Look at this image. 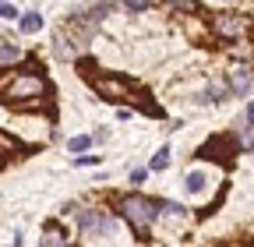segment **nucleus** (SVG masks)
Returning a JSON list of instances; mask_svg holds the SVG:
<instances>
[{"instance_id": "4", "label": "nucleus", "mask_w": 254, "mask_h": 247, "mask_svg": "<svg viewBox=\"0 0 254 247\" xmlns=\"http://www.w3.org/2000/svg\"><path fill=\"white\" fill-rule=\"evenodd\" d=\"M92 240H99L103 247H127V230H124V223L117 219L113 212H99V223H95V233H92Z\"/></svg>"}, {"instance_id": "1", "label": "nucleus", "mask_w": 254, "mask_h": 247, "mask_svg": "<svg viewBox=\"0 0 254 247\" xmlns=\"http://www.w3.org/2000/svg\"><path fill=\"white\" fill-rule=\"evenodd\" d=\"M50 96H53V85H50V78L43 74V64H39V60L28 57L21 67L0 71V103H4V106L36 110V106H43Z\"/></svg>"}, {"instance_id": "14", "label": "nucleus", "mask_w": 254, "mask_h": 247, "mask_svg": "<svg viewBox=\"0 0 254 247\" xmlns=\"http://www.w3.org/2000/svg\"><path fill=\"white\" fill-rule=\"evenodd\" d=\"M166 166H170V145H163V148H159V152H155V156H152V163H148V170H152V173H163Z\"/></svg>"}, {"instance_id": "6", "label": "nucleus", "mask_w": 254, "mask_h": 247, "mask_svg": "<svg viewBox=\"0 0 254 247\" xmlns=\"http://www.w3.org/2000/svg\"><path fill=\"white\" fill-rule=\"evenodd\" d=\"M254 92V67L251 64H233L226 74V96L230 99H244Z\"/></svg>"}, {"instance_id": "11", "label": "nucleus", "mask_w": 254, "mask_h": 247, "mask_svg": "<svg viewBox=\"0 0 254 247\" xmlns=\"http://www.w3.org/2000/svg\"><path fill=\"white\" fill-rule=\"evenodd\" d=\"M184 187H187V194H201V191L208 187V177H205V170H190V173L184 177Z\"/></svg>"}, {"instance_id": "15", "label": "nucleus", "mask_w": 254, "mask_h": 247, "mask_svg": "<svg viewBox=\"0 0 254 247\" xmlns=\"http://www.w3.org/2000/svg\"><path fill=\"white\" fill-rule=\"evenodd\" d=\"M18 57H21V50L14 43H0V64H14Z\"/></svg>"}, {"instance_id": "7", "label": "nucleus", "mask_w": 254, "mask_h": 247, "mask_svg": "<svg viewBox=\"0 0 254 247\" xmlns=\"http://www.w3.org/2000/svg\"><path fill=\"white\" fill-rule=\"evenodd\" d=\"M78 50H81V46L74 43V36L67 32V28H57V36H53V53H57L60 60H74V57H81Z\"/></svg>"}, {"instance_id": "18", "label": "nucleus", "mask_w": 254, "mask_h": 247, "mask_svg": "<svg viewBox=\"0 0 254 247\" xmlns=\"http://www.w3.org/2000/svg\"><path fill=\"white\" fill-rule=\"evenodd\" d=\"M0 18H4V21L18 18V7H14V4H7V0H0Z\"/></svg>"}, {"instance_id": "9", "label": "nucleus", "mask_w": 254, "mask_h": 247, "mask_svg": "<svg viewBox=\"0 0 254 247\" xmlns=\"http://www.w3.org/2000/svg\"><path fill=\"white\" fill-rule=\"evenodd\" d=\"M159 219H166V223H184V219H187V208L177 205V201H159Z\"/></svg>"}, {"instance_id": "3", "label": "nucleus", "mask_w": 254, "mask_h": 247, "mask_svg": "<svg viewBox=\"0 0 254 247\" xmlns=\"http://www.w3.org/2000/svg\"><path fill=\"white\" fill-rule=\"evenodd\" d=\"M208 32L222 43H244L254 32V21L244 11H212L208 14Z\"/></svg>"}, {"instance_id": "13", "label": "nucleus", "mask_w": 254, "mask_h": 247, "mask_svg": "<svg viewBox=\"0 0 254 247\" xmlns=\"http://www.w3.org/2000/svg\"><path fill=\"white\" fill-rule=\"evenodd\" d=\"M18 28H21L25 36H36L39 28H43V14H39V11H28V14H21V18H18Z\"/></svg>"}, {"instance_id": "17", "label": "nucleus", "mask_w": 254, "mask_h": 247, "mask_svg": "<svg viewBox=\"0 0 254 247\" xmlns=\"http://www.w3.org/2000/svg\"><path fill=\"white\" fill-rule=\"evenodd\" d=\"M152 4H155V0H124V7H127V11H134V14H141V11H148Z\"/></svg>"}, {"instance_id": "16", "label": "nucleus", "mask_w": 254, "mask_h": 247, "mask_svg": "<svg viewBox=\"0 0 254 247\" xmlns=\"http://www.w3.org/2000/svg\"><path fill=\"white\" fill-rule=\"evenodd\" d=\"M88 145H92V138H88V134H78V138L67 141V152H85Z\"/></svg>"}, {"instance_id": "10", "label": "nucleus", "mask_w": 254, "mask_h": 247, "mask_svg": "<svg viewBox=\"0 0 254 247\" xmlns=\"http://www.w3.org/2000/svg\"><path fill=\"white\" fill-rule=\"evenodd\" d=\"M95 223H99V208H81L78 212V226H81V237L85 240L95 233Z\"/></svg>"}, {"instance_id": "5", "label": "nucleus", "mask_w": 254, "mask_h": 247, "mask_svg": "<svg viewBox=\"0 0 254 247\" xmlns=\"http://www.w3.org/2000/svg\"><path fill=\"white\" fill-rule=\"evenodd\" d=\"M240 152V141L233 134H212L201 148H198V156L201 159H219V163H230L233 156Z\"/></svg>"}, {"instance_id": "8", "label": "nucleus", "mask_w": 254, "mask_h": 247, "mask_svg": "<svg viewBox=\"0 0 254 247\" xmlns=\"http://www.w3.org/2000/svg\"><path fill=\"white\" fill-rule=\"evenodd\" d=\"M39 247H71V237H67V230H64L60 223H46Z\"/></svg>"}, {"instance_id": "19", "label": "nucleus", "mask_w": 254, "mask_h": 247, "mask_svg": "<svg viewBox=\"0 0 254 247\" xmlns=\"http://www.w3.org/2000/svg\"><path fill=\"white\" fill-rule=\"evenodd\" d=\"M148 173H152V170H141V166H138V170L131 173V184H134V187H141V184L148 180Z\"/></svg>"}, {"instance_id": "12", "label": "nucleus", "mask_w": 254, "mask_h": 247, "mask_svg": "<svg viewBox=\"0 0 254 247\" xmlns=\"http://www.w3.org/2000/svg\"><path fill=\"white\" fill-rule=\"evenodd\" d=\"M163 4H166L170 11H177V14H187V18L201 14V4H198V0H163Z\"/></svg>"}, {"instance_id": "2", "label": "nucleus", "mask_w": 254, "mask_h": 247, "mask_svg": "<svg viewBox=\"0 0 254 247\" xmlns=\"http://www.w3.org/2000/svg\"><path fill=\"white\" fill-rule=\"evenodd\" d=\"M117 208L127 223L134 226L138 237H145L152 230V223L159 219V198H145V194H124L117 198Z\"/></svg>"}, {"instance_id": "20", "label": "nucleus", "mask_w": 254, "mask_h": 247, "mask_svg": "<svg viewBox=\"0 0 254 247\" xmlns=\"http://www.w3.org/2000/svg\"><path fill=\"white\" fill-rule=\"evenodd\" d=\"M74 163H78V166H99L103 159H99V156H78Z\"/></svg>"}, {"instance_id": "21", "label": "nucleus", "mask_w": 254, "mask_h": 247, "mask_svg": "<svg viewBox=\"0 0 254 247\" xmlns=\"http://www.w3.org/2000/svg\"><path fill=\"white\" fill-rule=\"evenodd\" d=\"M131 113H134L131 106H120V110H117V120H131Z\"/></svg>"}, {"instance_id": "22", "label": "nucleus", "mask_w": 254, "mask_h": 247, "mask_svg": "<svg viewBox=\"0 0 254 247\" xmlns=\"http://www.w3.org/2000/svg\"><path fill=\"white\" fill-rule=\"evenodd\" d=\"M219 247H254V244H247V240H230V244H219Z\"/></svg>"}]
</instances>
